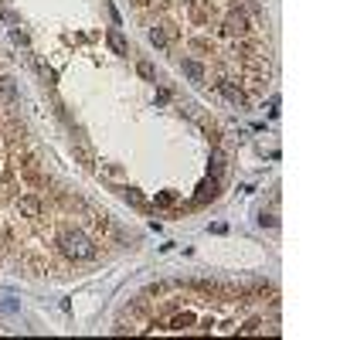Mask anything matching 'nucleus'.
I'll use <instances>...</instances> for the list:
<instances>
[{"label": "nucleus", "instance_id": "f257e3e1", "mask_svg": "<svg viewBox=\"0 0 340 340\" xmlns=\"http://www.w3.org/2000/svg\"><path fill=\"white\" fill-rule=\"evenodd\" d=\"M58 245H61V252H65L68 259H92V255H95L92 238H89L85 231H78V228H68V231H61Z\"/></svg>", "mask_w": 340, "mask_h": 340}, {"label": "nucleus", "instance_id": "f03ea898", "mask_svg": "<svg viewBox=\"0 0 340 340\" xmlns=\"http://www.w3.org/2000/svg\"><path fill=\"white\" fill-rule=\"evenodd\" d=\"M17 211L27 214V218H38L41 214V201L34 197V194H24V197H17Z\"/></svg>", "mask_w": 340, "mask_h": 340}, {"label": "nucleus", "instance_id": "7ed1b4c3", "mask_svg": "<svg viewBox=\"0 0 340 340\" xmlns=\"http://www.w3.org/2000/svg\"><path fill=\"white\" fill-rule=\"evenodd\" d=\"M180 68H184V75H187L190 82H204V65H201V61L184 58V61H180Z\"/></svg>", "mask_w": 340, "mask_h": 340}, {"label": "nucleus", "instance_id": "20e7f679", "mask_svg": "<svg viewBox=\"0 0 340 340\" xmlns=\"http://www.w3.org/2000/svg\"><path fill=\"white\" fill-rule=\"evenodd\" d=\"M218 89H221V95H225L231 106H245V92H242L238 85H231V82H221Z\"/></svg>", "mask_w": 340, "mask_h": 340}, {"label": "nucleus", "instance_id": "39448f33", "mask_svg": "<svg viewBox=\"0 0 340 340\" xmlns=\"http://www.w3.org/2000/svg\"><path fill=\"white\" fill-rule=\"evenodd\" d=\"M106 41H109V48H113L116 55H130V44H126L123 34H119V27H113V31L106 34Z\"/></svg>", "mask_w": 340, "mask_h": 340}, {"label": "nucleus", "instance_id": "423d86ee", "mask_svg": "<svg viewBox=\"0 0 340 340\" xmlns=\"http://www.w3.org/2000/svg\"><path fill=\"white\" fill-rule=\"evenodd\" d=\"M214 190H218V180L211 177V180H204V184L197 187V201H208V197H214Z\"/></svg>", "mask_w": 340, "mask_h": 340}, {"label": "nucleus", "instance_id": "0eeeda50", "mask_svg": "<svg viewBox=\"0 0 340 340\" xmlns=\"http://www.w3.org/2000/svg\"><path fill=\"white\" fill-rule=\"evenodd\" d=\"M150 41L157 44V48H167V34H164L160 27H153V31H150Z\"/></svg>", "mask_w": 340, "mask_h": 340}, {"label": "nucleus", "instance_id": "6e6552de", "mask_svg": "<svg viewBox=\"0 0 340 340\" xmlns=\"http://www.w3.org/2000/svg\"><path fill=\"white\" fill-rule=\"evenodd\" d=\"M0 92L7 95V99H14V95H17V92H14V82H10V78H0Z\"/></svg>", "mask_w": 340, "mask_h": 340}, {"label": "nucleus", "instance_id": "1a4fd4ad", "mask_svg": "<svg viewBox=\"0 0 340 340\" xmlns=\"http://www.w3.org/2000/svg\"><path fill=\"white\" fill-rule=\"evenodd\" d=\"M140 75L143 78H157V68H153L150 61H140Z\"/></svg>", "mask_w": 340, "mask_h": 340}, {"label": "nucleus", "instance_id": "9d476101", "mask_svg": "<svg viewBox=\"0 0 340 340\" xmlns=\"http://www.w3.org/2000/svg\"><path fill=\"white\" fill-rule=\"evenodd\" d=\"M10 38H14V44H20V48H27V34H24L20 27H14V31H10Z\"/></svg>", "mask_w": 340, "mask_h": 340}, {"label": "nucleus", "instance_id": "9b49d317", "mask_svg": "<svg viewBox=\"0 0 340 340\" xmlns=\"http://www.w3.org/2000/svg\"><path fill=\"white\" fill-rule=\"evenodd\" d=\"M208 231H211V235H225L228 225H225V221H214V225H208Z\"/></svg>", "mask_w": 340, "mask_h": 340}, {"label": "nucleus", "instance_id": "f8f14e48", "mask_svg": "<svg viewBox=\"0 0 340 340\" xmlns=\"http://www.w3.org/2000/svg\"><path fill=\"white\" fill-rule=\"evenodd\" d=\"M126 201H133V204H143V197H140V190H126Z\"/></svg>", "mask_w": 340, "mask_h": 340}, {"label": "nucleus", "instance_id": "ddd939ff", "mask_svg": "<svg viewBox=\"0 0 340 340\" xmlns=\"http://www.w3.org/2000/svg\"><path fill=\"white\" fill-rule=\"evenodd\" d=\"M259 225H269V228H276V218H272V214H265V211H262V214H259Z\"/></svg>", "mask_w": 340, "mask_h": 340}]
</instances>
